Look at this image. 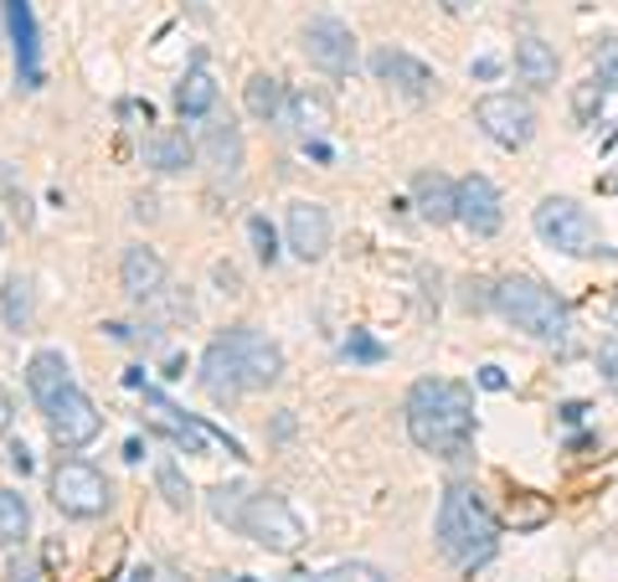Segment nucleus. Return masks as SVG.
Returning <instances> with one entry per match:
<instances>
[{"label": "nucleus", "mask_w": 618, "mask_h": 582, "mask_svg": "<svg viewBox=\"0 0 618 582\" xmlns=\"http://www.w3.org/2000/svg\"><path fill=\"white\" fill-rule=\"evenodd\" d=\"M474 433V392L454 376H423L407 392V438L423 454H459Z\"/></svg>", "instance_id": "nucleus-1"}, {"label": "nucleus", "mask_w": 618, "mask_h": 582, "mask_svg": "<svg viewBox=\"0 0 618 582\" xmlns=\"http://www.w3.org/2000/svg\"><path fill=\"white\" fill-rule=\"evenodd\" d=\"M495 536H500V521L490 516V505L469 485L448 490L444 505H438V552H444L448 562L474 572L495 552Z\"/></svg>", "instance_id": "nucleus-2"}, {"label": "nucleus", "mask_w": 618, "mask_h": 582, "mask_svg": "<svg viewBox=\"0 0 618 582\" xmlns=\"http://www.w3.org/2000/svg\"><path fill=\"white\" fill-rule=\"evenodd\" d=\"M495 310L531 340H561L567 335V305L557 299V289H546L541 278H526V273H510L495 284Z\"/></svg>", "instance_id": "nucleus-3"}, {"label": "nucleus", "mask_w": 618, "mask_h": 582, "mask_svg": "<svg viewBox=\"0 0 618 582\" xmlns=\"http://www.w3.org/2000/svg\"><path fill=\"white\" fill-rule=\"evenodd\" d=\"M531 222H536L541 243H546V248H557V252H567V258H603V252H608L598 216L588 212L582 201H572V196H546Z\"/></svg>", "instance_id": "nucleus-4"}, {"label": "nucleus", "mask_w": 618, "mask_h": 582, "mask_svg": "<svg viewBox=\"0 0 618 582\" xmlns=\"http://www.w3.org/2000/svg\"><path fill=\"white\" fill-rule=\"evenodd\" d=\"M232 356V371H237V387L243 392H263L284 376V350L273 346L269 335H258L252 325H237V331L222 335Z\"/></svg>", "instance_id": "nucleus-5"}, {"label": "nucleus", "mask_w": 618, "mask_h": 582, "mask_svg": "<svg viewBox=\"0 0 618 582\" xmlns=\"http://www.w3.org/2000/svg\"><path fill=\"white\" fill-rule=\"evenodd\" d=\"M243 531H248L263 552H294V546L305 542V521H299V510H294L284 495H269V490L248 500V510H243Z\"/></svg>", "instance_id": "nucleus-6"}, {"label": "nucleus", "mask_w": 618, "mask_h": 582, "mask_svg": "<svg viewBox=\"0 0 618 582\" xmlns=\"http://www.w3.org/2000/svg\"><path fill=\"white\" fill-rule=\"evenodd\" d=\"M474 124H480L495 145L521 150V145H531V135H536V109L516 94H484L480 103H474Z\"/></svg>", "instance_id": "nucleus-7"}, {"label": "nucleus", "mask_w": 618, "mask_h": 582, "mask_svg": "<svg viewBox=\"0 0 618 582\" xmlns=\"http://www.w3.org/2000/svg\"><path fill=\"white\" fill-rule=\"evenodd\" d=\"M52 500H58L62 516L94 521V516L109 510V480H103L94 465H77V459H67V465H58V474H52Z\"/></svg>", "instance_id": "nucleus-8"}, {"label": "nucleus", "mask_w": 618, "mask_h": 582, "mask_svg": "<svg viewBox=\"0 0 618 582\" xmlns=\"http://www.w3.org/2000/svg\"><path fill=\"white\" fill-rule=\"evenodd\" d=\"M98 428H103V418H98L94 397H88V392H77V387H67L58 403L47 408V433H52V444H58V448L94 444Z\"/></svg>", "instance_id": "nucleus-9"}, {"label": "nucleus", "mask_w": 618, "mask_h": 582, "mask_svg": "<svg viewBox=\"0 0 618 582\" xmlns=\"http://www.w3.org/2000/svg\"><path fill=\"white\" fill-rule=\"evenodd\" d=\"M305 58L320 67V73H330V78H341V73H350L356 67V37H350L346 21L335 16H320L305 26Z\"/></svg>", "instance_id": "nucleus-10"}, {"label": "nucleus", "mask_w": 618, "mask_h": 582, "mask_svg": "<svg viewBox=\"0 0 618 582\" xmlns=\"http://www.w3.org/2000/svg\"><path fill=\"white\" fill-rule=\"evenodd\" d=\"M454 222H464L474 237H495L500 233V191L484 181V175H464L459 186H454Z\"/></svg>", "instance_id": "nucleus-11"}, {"label": "nucleus", "mask_w": 618, "mask_h": 582, "mask_svg": "<svg viewBox=\"0 0 618 582\" xmlns=\"http://www.w3.org/2000/svg\"><path fill=\"white\" fill-rule=\"evenodd\" d=\"M371 73H376V83H386V88H397L407 98H428L438 88V73L423 58L403 52V47H376L371 52Z\"/></svg>", "instance_id": "nucleus-12"}, {"label": "nucleus", "mask_w": 618, "mask_h": 582, "mask_svg": "<svg viewBox=\"0 0 618 582\" xmlns=\"http://www.w3.org/2000/svg\"><path fill=\"white\" fill-rule=\"evenodd\" d=\"M284 237H289L294 258H305V263L325 258V248H330V212L320 207V201H289V212H284Z\"/></svg>", "instance_id": "nucleus-13"}, {"label": "nucleus", "mask_w": 618, "mask_h": 582, "mask_svg": "<svg viewBox=\"0 0 618 582\" xmlns=\"http://www.w3.org/2000/svg\"><path fill=\"white\" fill-rule=\"evenodd\" d=\"M5 26H11V47H16V78L26 88H41V47L32 0H5Z\"/></svg>", "instance_id": "nucleus-14"}, {"label": "nucleus", "mask_w": 618, "mask_h": 582, "mask_svg": "<svg viewBox=\"0 0 618 582\" xmlns=\"http://www.w3.org/2000/svg\"><path fill=\"white\" fill-rule=\"evenodd\" d=\"M201 160H207V171H212L217 181H237V175H243V129H237L227 114L212 119V124L201 129Z\"/></svg>", "instance_id": "nucleus-15"}, {"label": "nucleus", "mask_w": 618, "mask_h": 582, "mask_svg": "<svg viewBox=\"0 0 618 582\" xmlns=\"http://www.w3.org/2000/svg\"><path fill=\"white\" fill-rule=\"evenodd\" d=\"M119 284H124V294L129 299H150V294L165 289V263H160V252L145 248V243H135V248H124V258H119Z\"/></svg>", "instance_id": "nucleus-16"}, {"label": "nucleus", "mask_w": 618, "mask_h": 582, "mask_svg": "<svg viewBox=\"0 0 618 582\" xmlns=\"http://www.w3.org/2000/svg\"><path fill=\"white\" fill-rule=\"evenodd\" d=\"M67 387H73V371H67V361H62L58 350H37V356H32V367H26V392H32V403L47 412Z\"/></svg>", "instance_id": "nucleus-17"}, {"label": "nucleus", "mask_w": 618, "mask_h": 582, "mask_svg": "<svg viewBox=\"0 0 618 582\" xmlns=\"http://www.w3.org/2000/svg\"><path fill=\"white\" fill-rule=\"evenodd\" d=\"M516 73L531 88H552L557 83V47L541 37H521L516 41Z\"/></svg>", "instance_id": "nucleus-18"}, {"label": "nucleus", "mask_w": 618, "mask_h": 582, "mask_svg": "<svg viewBox=\"0 0 618 582\" xmlns=\"http://www.w3.org/2000/svg\"><path fill=\"white\" fill-rule=\"evenodd\" d=\"M191 160H196V145L181 135V129H160V135H150V145H145V165L160 175H181Z\"/></svg>", "instance_id": "nucleus-19"}, {"label": "nucleus", "mask_w": 618, "mask_h": 582, "mask_svg": "<svg viewBox=\"0 0 618 582\" xmlns=\"http://www.w3.org/2000/svg\"><path fill=\"white\" fill-rule=\"evenodd\" d=\"M217 109V83L207 67H191L186 78L175 83V114L181 119H207Z\"/></svg>", "instance_id": "nucleus-20"}, {"label": "nucleus", "mask_w": 618, "mask_h": 582, "mask_svg": "<svg viewBox=\"0 0 618 582\" xmlns=\"http://www.w3.org/2000/svg\"><path fill=\"white\" fill-rule=\"evenodd\" d=\"M201 387L212 392L217 403H227V397H237V371H232V356H227V340L217 335L212 346H207V356H201Z\"/></svg>", "instance_id": "nucleus-21"}, {"label": "nucleus", "mask_w": 618, "mask_h": 582, "mask_svg": "<svg viewBox=\"0 0 618 582\" xmlns=\"http://www.w3.org/2000/svg\"><path fill=\"white\" fill-rule=\"evenodd\" d=\"M412 191H418V212L428 222H454V181L438 171H423L412 181Z\"/></svg>", "instance_id": "nucleus-22"}, {"label": "nucleus", "mask_w": 618, "mask_h": 582, "mask_svg": "<svg viewBox=\"0 0 618 582\" xmlns=\"http://www.w3.org/2000/svg\"><path fill=\"white\" fill-rule=\"evenodd\" d=\"M284 114H289V124L309 139H320L330 129V103L320 94H289V103H284Z\"/></svg>", "instance_id": "nucleus-23"}, {"label": "nucleus", "mask_w": 618, "mask_h": 582, "mask_svg": "<svg viewBox=\"0 0 618 582\" xmlns=\"http://www.w3.org/2000/svg\"><path fill=\"white\" fill-rule=\"evenodd\" d=\"M243 98H248V114L263 119V124H273V119L284 114V103H289V98H284V83L269 78V73H252Z\"/></svg>", "instance_id": "nucleus-24"}, {"label": "nucleus", "mask_w": 618, "mask_h": 582, "mask_svg": "<svg viewBox=\"0 0 618 582\" xmlns=\"http://www.w3.org/2000/svg\"><path fill=\"white\" fill-rule=\"evenodd\" d=\"M0 314H5V331H26L32 325V278H5V289H0Z\"/></svg>", "instance_id": "nucleus-25"}, {"label": "nucleus", "mask_w": 618, "mask_h": 582, "mask_svg": "<svg viewBox=\"0 0 618 582\" xmlns=\"http://www.w3.org/2000/svg\"><path fill=\"white\" fill-rule=\"evenodd\" d=\"M26 525H32V510H26V500H21L16 490H0V542L16 546L21 536H26Z\"/></svg>", "instance_id": "nucleus-26"}, {"label": "nucleus", "mask_w": 618, "mask_h": 582, "mask_svg": "<svg viewBox=\"0 0 618 582\" xmlns=\"http://www.w3.org/2000/svg\"><path fill=\"white\" fill-rule=\"evenodd\" d=\"M154 485H160V495H165L171 510H191V480L181 474V465L160 459V465H154Z\"/></svg>", "instance_id": "nucleus-27"}, {"label": "nucleus", "mask_w": 618, "mask_h": 582, "mask_svg": "<svg viewBox=\"0 0 618 582\" xmlns=\"http://www.w3.org/2000/svg\"><path fill=\"white\" fill-rule=\"evenodd\" d=\"M243 510H248V505H243V490H237V485H217L212 490V516H217V521L243 525Z\"/></svg>", "instance_id": "nucleus-28"}, {"label": "nucleus", "mask_w": 618, "mask_h": 582, "mask_svg": "<svg viewBox=\"0 0 618 582\" xmlns=\"http://www.w3.org/2000/svg\"><path fill=\"white\" fill-rule=\"evenodd\" d=\"M248 233H252V252H258V263H279V233L269 227V216H248Z\"/></svg>", "instance_id": "nucleus-29"}, {"label": "nucleus", "mask_w": 618, "mask_h": 582, "mask_svg": "<svg viewBox=\"0 0 618 582\" xmlns=\"http://www.w3.org/2000/svg\"><path fill=\"white\" fill-rule=\"evenodd\" d=\"M593 67H598L603 88H618V37H603L598 52H593Z\"/></svg>", "instance_id": "nucleus-30"}, {"label": "nucleus", "mask_w": 618, "mask_h": 582, "mask_svg": "<svg viewBox=\"0 0 618 582\" xmlns=\"http://www.w3.org/2000/svg\"><path fill=\"white\" fill-rule=\"evenodd\" d=\"M572 109H578L582 124H598V114H603V83H582L578 94H572Z\"/></svg>", "instance_id": "nucleus-31"}, {"label": "nucleus", "mask_w": 618, "mask_h": 582, "mask_svg": "<svg viewBox=\"0 0 618 582\" xmlns=\"http://www.w3.org/2000/svg\"><path fill=\"white\" fill-rule=\"evenodd\" d=\"M320 582H386V578L371 562H341V567H330Z\"/></svg>", "instance_id": "nucleus-32"}, {"label": "nucleus", "mask_w": 618, "mask_h": 582, "mask_svg": "<svg viewBox=\"0 0 618 582\" xmlns=\"http://www.w3.org/2000/svg\"><path fill=\"white\" fill-rule=\"evenodd\" d=\"M346 356H350V361H382L386 350L376 346V340H371L367 331H350V340H346Z\"/></svg>", "instance_id": "nucleus-33"}, {"label": "nucleus", "mask_w": 618, "mask_h": 582, "mask_svg": "<svg viewBox=\"0 0 618 582\" xmlns=\"http://www.w3.org/2000/svg\"><path fill=\"white\" fill-rule=\"evenodd\" d=\"M598 361H603V376H608V387L618 392V335H614V340H603Z\"/></svg>", "instance_id": "nucleus-34"}, {"label": "nucleus", "mask_w": 618, "mask_h": 582, "mask_svg": "<svg viewBox=\"0 0 618 582\" xmlns=\"http://www.w3.org/2000/svg\"><path fill=\"white\" fill-rule=\"evenodd\" d=\"M5 454H11V469H16V474H32V448L26 444H11Z\"/></svg>", "instance_id": "nucleus-35"}, {"label": "nucleus", "mask_w": 618, "mask_h": 582, "mask_svg": "<svg viewBox=\"0 0 618 582\" xmlns=\"http://www.w3.org/2000/svg\"><path fill=\"white\" fill-rule=\"evenodd\" d=\"M480 387L484 392H505V371L500 367H480Z\"/></svg>", "instance_id": "nucleus-36"}, {"label": "nucleus", "mask_w": 618, "mask_h": 582, "mask_svg": "<svg viewBox=\"0 0 618 582\" xmlns=\"http://www.w3.org/2000/svg\"><path fill=\"white\" fill-rule=\"evenodd\" d=\"M469 73H474V78H500V62H495V58H480L474 67H469Z\"/></svg>", "instance_id": "nucleus-37"}, {"label": "nucleus", "mask_w": 618, "mask_h": 582, "mask_svg": "<svg viewBox=\"0 0 618 582\" xmlns=\"http://www.w3.org/2000/svg\"><path fill=\"white\" fill-rule=\"evenodd\" d=\"M11 418H16V408H11V392L0 387V428H11Z\"/></svg>", "instance_id": "nucleus-38"}, {"label": "nucleus", "mask_w": 618, "mask_h": 582, "mask_svg": "<svg viewBox=\"0 0 618 582\" xmlns=\"http://www.w3.org/2000/svg\"><path fill=\"white\" fill-rule=\"evenodd\" d=\"M469 5H480V0H444V11H454V16H464Z\"/></svg>", "instance_id": "nucleus-39"}, {"label": "nucleus", "mask_w": 618, "mask_h": 582, "mask_svg": "<svg viewBox=\"0 0 618 582\" xmlns=\"http://www.w3.org/2000/svg\"><path fill=\"white\" fill-rule=\"evenodd\" d=\"M11 578H16V582H37V572H32V567H16Z\"/></svg>", "instance_id": "nucleus-40"}, {"label": "nucleus", "mask_w": 618, "mask_h": 582, "mask_svg": "<svg viewBox=\"0 0 618 582\" xmlns=\"http://www.w3.org/2000/svg\"><path fill=\"white\" fill-rule=\"evenodd\" d=\"M603 191H618V175H608V181H603Z\"/></svg>", "instance_id": "nucleus-41"}, {"label": "nucleus", "mask_w": 618, "mask_h": 582, "mask_svg": "<svg viewBox=\"0 0 618 582\" xmlns=\"http://www.w3.org/2000/svg\"><path fill=\"white\" fill-rule=\"evenodd\" d=\"M154 582H181V578H175V572H160V578H154Z\"/></svg>", "instance_id": "nucleus-42"}, {"label": "nucleus", "mask_w": 618, "mask_h": 582, "mask_svg": "<svg viewBox=\"0 0 618 582\" xmlns=\"http://www.w3.org/2000/svg\"><path fill=\"white\" fill-rule=\"evenodd\" d=\"M232 582H252V578H232Z\"/></svg>", "instance_id": "nucleus-43"}, {"label": "nucleus", "mask_w": 618, "mask_h": 582, "mask_svg": "<svg viewBox=\"0 0 618 582\" xmlns=\"http://www.w3.org/2000/svg\"><path fill=\"white\" fill-rule=\"evenodd\" d=\"M0 5H5V0H0Z\"/></svg>", "instance_id": "nucleus-44"}]
</instances>
